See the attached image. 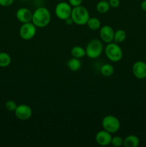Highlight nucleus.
Returning a JSON list of instances; mask_svg holds the SVG:
<instances>
[{"mask_svg": "<svg viewBox=\"0 0 146 147\" xmlns=\"http://www.w3.org/2000/svg\"><path fill=\"white\" fill-rule=\"evenodd\" d=\"M51 19L50 10L44 7H40L36 9L33 12L31 22L37 28H44L50 24Z\"/></svg>", "mask_w": 146, "mask_h": 147, "instance_id": "1", "label": "nucleus"}, {"mask_svg": "<svg viewBox=\"0 0 146 147\" xmlns=\"http://www.w3.org/2000/svg\"><path fill=\"white\" fill-rule=\"evenodd\" d=\"M104 52L107 58L113 63H117L123 58V50L117 43L112 42L107 44L104 49Z\"/></svg>", "mask_w": 146, "mask_h": 147, "instance_id": "2", "label": "nucleus"}, {"mask_svg": "<svg viewBox=\"0 0 146 147\" xmlns=\"http://www.w3.org/2000/svg\"><path fill=\"white\" fill-rule=\"evenodd\" d=\"M70 17L74 24L82 26L87 24L90 17L87 8L80 5L78 7H73Z\"/></svg>", "mask_w": 146, "mask_h": 147, "instance_id": "3", "label": "nucleus"}, {"mask_svg": "<svg viewBox=\"0 0 146 147\" xmlns=\"http://www.w3.org/2000/svg\"><path fill=\"white\" fill-rule=\"evenodd\" d=\"M86 56L90 59L98 58L104 51L102 42L101 40L94 39L87 43L85 48Z\"/></svg>", "mask_w": 146, "mask_h": 147, "instance_id": "4", "label": "nucleus"}, {"mask_svg": "<svg viewBox=\"0 0 146 147\" xmlns=\"http://www.w3.org/2000/svg\"><path fill=\"white\" fill-rule=\"evenodd\" d=\"M120 121L116 116L113 115L105 116L102 120V126L103 129L110 134H115L120 129Z\"/></svg>", "mask_w": 146, "mask_h": 147, "instance_id": "5", "label": "nucleus"}, {"mask_svg": "<svg viewBox=\"0 0 146 147\" xmlns=\"http://www.w3.org/2000/svg\"><path fill=\"white\" fill-rule=\"evenodd\" d=\"M72 11V6L64 1L59 2L54 9V13L57 18L64 21L71 17Z\"/></svg>", "mask_w": 146, "mask_h": 147, "instance_id": "6", "label": "nucleus"}, {"mask_svg": "<svg viewBox=\"0 0 146 147\" xmlns=\"http://www.w3.org/2000/svg\"><path fill=\"white\" fill-rule=\"evenodd\" d=\"M37 27L31 22L23 23L19 30L20 37L24 40H30L34 37Z\"/></svg>", "mask_w": 146, "mask_h": 147, "instance_id": "7", "label": "nucleus"}, {"mask_svg": "<svg viewBox=\"0 0 146 147\" xmlns=\"http://www.w3.org/2000/svg\"><path fill=\"white\" fill-rule=\"evenodd\" d=\"M15 116L21 121H27L32 116V109L27 104L17 105V109L14 111Z\"/></svg>", "mask_w": 146, "mask_h": 147, "instance_id": "8", "label": "nucleus"}, {"mask_svg": "<svg viewBox=\"0 0 146 147\" xmlns=\"http://www.w3.org/2000/svg\"><path fill=\"white\" fill-rule=\"evenodd\" d=\"M115 31L110 25L102 26L100 28V37L102 42L108 44L113 42Z\"/></svg>", "mask_w": 146, "mask_h": 147, "instance_id": "9", "label": "nucleus"}, {"mask_svg": "<svg viewBox=\"0 0 146 147\" xmlns=\"http://www.w3.org/2000/svg\"><path fill=\"white\" fill-rule=\"evenodd\" d=\"M133 73L136 78L143 80L146 78V63L142 60L136 61L133 65Z\"/></svg>", "mask_w": 146, "mask_h": 147, "instance_id": "10", "label": "nucleus"}, {"mask_svg": "<svg viewBox=\"0 0 146 147\" xmlns=\"http://www.w3.org/2000/svg\"><path fill=\"white\" fill-rule=\"evenodd\" d=\"M112 134L109 133L105 130L99 131L95 136V141L97 144L100 146H107L111 144L112 140Z\"/></svg>", "mask_w": 146, "mask_h": 147, "instance_id": "11", "label": "nucleus"}, {"mask_svg": "<svg viewBox=\"0 0 146 147\" xmlns=\"http://www.w3.org/2000/svg\"><path fill=\"white\" fill-rule=\"evenodd\" d=\"M32 14L31 10L27 7H21L18 9L16 12V17L17 20L21 23H27L31 22Z\"/></svg>", "mask_w": 146, "mask_h": 147, "instance_id": "12", "label": "nucleus"}, {"mask_svg": "<svg viewBox=\"0 0 146 147\" xmlns=\"http://www.w3.org/2000/svg\"><path fill=\"white\" fill-rule=\"evenodd\" d=\"M140 144V139L135 135H128L123 139L125 147H137Z\"/></svg>", "mask_w": 146, "mask_h": 147, "instance_id": "13", "label": "nucleus"}, {"mask_svg": "<svg viewBox=\"0 0 146 147\" xmlns=\"http://www.w3.org/2000/svg\"><path fill=\"white\" fill-rule=\"evenodd\" d=\"M67 65L70 70L76 72L81 68L82 63L80 59L72 57L67 61Z\"/></svg>", "mask_w": 146, "mask_h": 147, "instance_id": "14", "label": "nucleus"}, {"mask_svg": "<svg viewBox=\"0 0 146 147\" xmlns=\"http://www.w3.org/2000/svg\"><path fill=\"white\" fill-rule=\"evenodd\" d=\"M71 55L72 57H75V58H82V57H84L86 55L85 49L83 48L81 46H74L71 49Z\"/></svg>", "mask_w": 146, "mask_h": 147, "instance_id": "15", "label": "nucleus"}, {"mask_svg": "<svg viewBox=\"0 0 146 147\" xmlns=\"http://www.w3.org/2000/svg\"><path fill=\"white\" fill-rule=\"evenodd\" d=\"M110 6L107 0H100L97 4H96V9L100 14H104L107 13L110 10Z\"/></svg>", "mask_w": 146, "mask_h": 147, "instance_id": "16", "label": "nucleus"}, {"mask_svg": "<svg viewBox=\"0 0 146 147\" xmlns=\"http://www.w3.org/2000/svg\"><path fill=\"white\" fill-rule=\"evenodd\" d=\"M11 57L9 53L5 52L0 53V67H7L11 64Z\"/></svg>", "mask_w": 146, "mask_h": 147, "instance_id": "17", "label": "nucleus"}, {"mask_svg": "<svg viewBox=\"0 0 146 147\" xmlns=\"http://www.w3.org/2000/svg\"><path fill=\"white\" fill-rule=\"evenodd\" d=\"M127 34H126V32L124 30H117V31H115L114 33V39H113V42L117 44L123 42L125 40Z\"/></svg>", "mask_w": 146, "mask_h": 147, "instance_id": "18", "label": "nucleus"}, {"mask_svg": "<svg viewBox=\"0 0 146 147\" xmlns=\"http://www.w3.org/2000/svg\"><path fill=\"white\" fill-rule=\"evenodd\" d=\"M86 24L91 30H97L101 27V22L97 17H90Z\"/></svg>", "mask_w": 146, "mask_h": 147, "instance_id": "19", "label": "nucleus"}, {"mask_svg": "<svg viewBox=\"0 0 146 147\" xmlns=\"http://www.w3.org/2000/svg\"><path fill=\"white\" fill-rule=\"evenodd\" d=\"M114 67L111 64L105 63L100 67V73L104 77H110L114 73Z\"/></svg>", "mask_w": 146, "mask_h": 147, "instance_id": "20", "label": "nucleus"}, {"mask_svg": "<svg viewBox=\"0 0 146 147\" xmlns=\"http://www.w3.org/2000/svg\"><path fill=\"white\" fill-rule=\"evenodd\" d=\"M113 146L120 147L123 146V139L119 136H113L111 140V144Z\"/></svg>", "mask_w": 146, "mask_h": 147, "instance_id": "21", "label": "nucleus"}, {"mask_svg": "<svg viewBox=\"0 0 146 147\" xmlns=\"http://www.w3.org/2000/svg\"><path fill=\"white\" fill-rule=\"evenodd\" d=\"M17 104L16 102L13 100H9L6 102L5 103V108L7 111H14L15 109H17Z\"/></svg>", "mask_w": 146, "mask_h": 147, "instance_id": "22", "label": "nucleus"}, {"mask_svg": "<svg viewBox=\"0 0 146 147\" xmlns=\"http://www.w3.org/2000/svg\"><path fill=\"white\" fill-rule=\"evenodd\" d=\"M68 3L72 6V7H76L82 5V0H68Z\"/></svg>", "mask_w": 146, "mask_h": 147, "instance_id": "23", "label": "nucleus"}, {"mask_svg": "<svg viewBox=\"0 0 146 147\" xmlns=\"http://www.w3.org/2000/svg\"><path fill=\"white\" fill-rule=\"evenodd\" d=\"M14 0H0V6L1 7H9L13 4Z\"/></svg>", "mask_w": 146, "mask_h": 147, "instance_id": "24", "label": "nucleus"}, {"mask_svg": "<svg viewBox=\"0 0 146 147\" xmlns=\"http://www.w3.org/2000/svg\"><path fill=\"white\" fill-rule=\"evenodd\" d=\"M107 1H108L110 7L112 8H117L120 6V0H107Z\"/></svg>", "mask_w": 146, "mask_h": 147, "instance_id": "25", "label": "nucleus"}, {"mask_svg": "<svg viewBox=\"0 0 146 147\" xmlns=\"http://www.w3.org/2000/svg\"><path fill=\"white\" fill-rule=\"evenodd\" d=\"M140 7H141L142 10L144 11H146V0H143L140 4Z\"/></svg>", "mask_w": 146, "mask_h": 147, "instance_id": "26", "label": "nucleus"}, {"mask_svg": "<svg viewBox=\"0 0 146 147\" xmlns=\"http://www.w3.org/2000/svg\"><path fill=\"white\" fill-rule=\"evenodd\" d=\"M64 21H65L66 24H67V25H72V24L73 23H74V22H73V21H72V20L71 17H70V18L67 19V20H64Z\"/></svg>", "mask_w": 146, "mask_h": 147, "instance_id": "27", "label": "nucleus"}, {"mask_svg": "<svg viewBox=\"0 0 146 147\" xmlns=\"http://www.w3.org/2000/svg\"><path fill=\"white\" fill-rule=\"evenodd\" d=\"M57 1H65V0H57Z\"/></svg>", "mask_w": 146, "mask_h": 147, "instance_id": "28", "label": "nucleus"}, {"mask_svg": "<svg viewBox=\"0 0 146 147\" xmlns=\"http://www.w3.org/2000/svg\"><path fill=\"white\" fill-rule=\"evenodd\" d=\"M22 1H24V0H22Z\"/></svg>", "mask_w": 146, "mask_h": 147, "instance_id": "29", "label": "nucleus"}]
</instances>
